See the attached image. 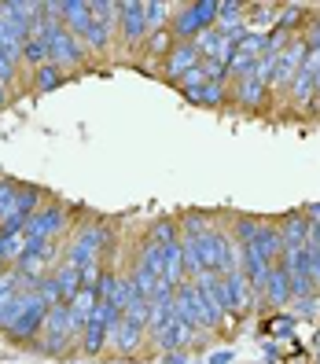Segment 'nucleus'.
<instances>
[{
  "label": "nucleus",
  "mask_w": 320,
  "mask_h": 364,
  "mask_svg": "<svg viewBox=\"0 0 320 364\" xmlns=\"http://www.w3.org/2000/svg\"><path fill=\"white\" fill-rule=\"evenodd\" d=\"M177 313H181L184 324H191L196 331H221L225 328V316L206 302V294L196 287V280L177 287Z\"/></svg>",
  "instance_id": "f257e3e1"
},
{
  "label": "nucleus",
  "mask_w": 320,
  "mask_h": 364,
  "mask_svg": "<svg viewBox=\"0 0 320 364\" xmlns=\"http://www.w3.org/2000/svg\"><path fill=\"white\" fill-rule=\"evenodd\" d=\"M37 353L45 357H63L74 350V335H70V313H67V302L59 306H48L45 313V324L37 331V342H33Z\"/></svg>",
  "instance_id": "f03ea898"
},
{
  "label": "nucleus",
  "mask_w": 320,
  "mask_h": 364,
  "mask_svg": "<svg viewBox=\"0 0 320 364\" xmlns=\"http://www.w3.org/2000/svg\"><path fill=\"white\" fill-rule=\"evenodd\" d=\"M218 23V0H199V4H174L169 33L174 41H196L203 30Z\"/></svg>",
  "instance_id": "7ed1b4c3"
},
{
  "label": "nucleus",
  "mask_w": 320,
  "mask_h": 364,
  "mask_svg": "<svg viewBox=\"0 0 320 364\" xmlns=\"http://www.w3.org/2000/svg\"><path fill=\"white\" fill-rule=\"evenodd\" d=\"M92 4V30L85 33V48L89 52H107L114 45V30H118V4L114 0H89Z\"/></svg>",
  "instance_id": "20e7f679"
},
{
  "label": "nucleus",
  "mask_w": 320,
  "mask_h": 364,
  "mask_svg": "<svg viewBox=\"0 0 320 364\" xmlns=\"http://www.w3.org/2000/svg\"><path fill=\"white\" fill-rule=\"evenodd\" d=\"M118 33H122V45L125 52H137L144 41H147V0H125L118 4Z\"/></svg>",
  "instance_id": "39448f33"
},
{
  "label": "nucleus",
  "mask_w": 320,
  "mask_h": 364,
  "mask_svg": "<svg viewBox=\"0 0 320 364\" xmlns=\"http://www.w3.org/2000/svg\"><path fill=\"white\" fill-rule=\"evenodd\" d=\"M63 225H67V210L63 206H52V203H45L33 218H30V225H26V243L30 247H41V243H52L55 235L63 232ZM26 247V250H30Z\"/></svg>",
  "instance_id": "423d86ee"
},
{
  "label": "nucleus",
  "mask_w": 320,
  "mask_h": 364,
  "mask_svg": "<svg viewBox=\"0 0 320 364\" xmlns=\"http://www.w3.org/2000/svg\"><path fill=\"white\" fill-rule=\"evenodd\" d=\"M221 302H225V313H228V316H243V313L254 309L258 294L250 291L243 269H236L232 276H221Z\"/></svg>",
  "instance_id": "0eeeda50"
},
{
  "label": "nucleus",
  "mask_w": 320,
  "mask_h": 364,
  "mask_svg": "<svg viewBox=\"0 0 320 364\" xmlns=\"http://www.w3.org/2000/svg\"><path fill=\"white\" fill-rule=\"evenodd\" d=\"M100 254H103V228L89 225V228L78 232V240L70 243V250H67V258H63V262H70V265H78L85 272V265L100 262Z\"/></svg>",
  "instance_id": "6e6552de"
},
{
  "label": "nucleus",
  "mask_w": 320,
  "mask_h": 364,
  "mask_svg": "<svg viewBox=\"0 0 320 364\" xmlns=\"http://www.w3.org/2000/svg\"><path fill=\"white\" fill-rule=\"evenodd\" d=\"M199 63H203V52H199L196 41H177L174 52L162 59V74H166L169 81H177V77H184L188 70H196Z\"/></svg>",
  "instance_id": "1a4fd4ad"
},
{
  "label": "nucleus",
  "mask_w": 320,
  "mask_h": 364,
  "mask_svg": "<svg viewBox=\"0 0 320 364\" xmlns=\"http://www.w3.org/2000/svg\"><path fill=\"white\" fill-rule=\"evenodd\" d=\"M232 100H236L243 111H262L269 103V81H262L258 74H247L243 81L232 85Z\"/></svg>",
  "instance_id": "9d476101"
},
{
  "label": "nucleus",
  "mask_w": 320,
  "mask_h": 364,
  "mask_svg": "<svg viewBox=\"0 0 320 364\" xmlns=\"http://www.w3.org/2000/svg\"><path fill=\"white\" fill-rule=\"evenodd\" d=\"M262 302L265 306H272V309H284V306H291L294 302V287H291V276H287V269L276 262L272 269H269V280H265V294H262Z\"/></svg>",
  "instance_id": "9b49d317"
},
{
  "label": "nucleus",
  "mask_w": 320,
  "mask_h": 364,
  "mask_svg": "<svg viewBox=\"0 0 320 364\" xmlns=\"http://www.w3.org/2000/svg\"><path fill=\"white\" fill-rule=\"evenodd\" d=\"M59 18L74 37L85 41V33L92 30V4L89 0H59Z\"/></svg>",
  "instance_id": "f8f14e48"
},
{
  "label": "nucleus",
  "mask_w": 320,
  "mask_h": 364,
  "mask_svg": "<svg viewBox=\"0 0 320 364\" xmlns=\"http://www.w3.org/2000/svg\"><path fill=\"white\" fill-rule=\"evenodd\" d=\"M144 338H147V324H137V320L122 316V328H118V346H114V353H118V357H133V353H140Z\"/></svg>",
  "instance_id": "ddd939ff"
},
{
  "label": "nucleus",
  "mask_w": 320,
  "mask_h": 364,
  "mask_svg": "<svg viewBox=\"0 0 320 364\" xmlns=\"http://www.w3.org/2000/svg\"><path fill=\"white\" fill-rule=\"evenodd\" d=\"M309 8L306 4H280V8H276V30H280V33H302L306 30V23H309Z\"/></svg>",
  "instance_id": "4468645a"
},
{
  "label": "nucleus",
  "mask_w": 320,
  "mask_h": 364,
  "mask_svg": "<svg viewBox=\"0 0 320 364\" xmlns=\"http://www.w3.org/2000/svg\"><path fill=\"white\" fill-rule=\"evenodd\" d=\"M52 280H55V287H59L63 302H70V298L81 291V269L70 265V262H59V265L52 269Z\"/></svg>",
  "instance_id": "2eb2a0df"
},
{
  "label": "nucleus",
  "mask_w": 320,
  "mask_h": 364,
  "mask_svg": "<svg viewBox=\"0 0 320 364\" xmlns=\"http://www.w3.org/2000/svg\"><path fill=\"white\" fill-rule=\"evenodd\" d=\"M228 96H232V85H228V81H210L206 89L196 92L188 103H196V107H213V111H218V107L228 103Z\"/></svg>",
  "instance_id": "dca6fc26"
},
{
  "label": "nucleus",
  "mask_w": 320,
  "mask_h": 364,
  "mask_svg": "<svg viewBox=\"0 0 320 364\" xmlns=\"http://www.w3.org/2000/svg\"><path fill=\"white\" fill-rule=\"evenodd\" d=\"M18 291H23V272H18L15 265L0 272V316L8 313V306L18 298Z\"/></svg>",
  "instance_id": "f3484780"
},
{
  "label": "nucleus",
  "mask_w": 320,
  "mask_h": 364,
  "mask_svg": "<svg viewBox=\"0 0 320 364\" xmlns=\"http://www.w3.org/2000/svg\"><path fill=\"white\" fill-rule=\"evenodd\" d=\"M67 81V70H59L55 63H45V67H37L33 70V92H48L55 89V85Z\"/></svg>",
  "instance_id": "a211bd4d"
},
{
  "label": "nucleus",
  "mask_w": 320,
  "mask_h": 364,
  "mask_svg": "<svg viewBox=\"0 0 320 364\" xmlns=\"http://www.w3.org/2000/svg\"><path fill=\"white\" fill-rule=\"evenodd\" d=\"M174 85H177V89L184 92V100H191V96H196V92H203L206 85H210V74H206V67H203V63H199L196 70H188V74H184V77H177Z\"/></svg>",
  "instance_id": "6ab92c4d"
},
{
  "label": "nucleus",
  "mask_w": 320,
  "mask_h": 364,
  "mask_svg": "<svg viewBox=\"0 0 320 364\" xmlns=\"http://www.w3.org/2000/svg\"><path fill=\"white\" fill-rule=\"evenodd\" d=\"M169 18H174V4H162V0H147V30H151V33L169 30Z\"/></svg>",
  "instance_id": "aec40b11"
},
{
  "label": "nucleus",
  "mask_w": 320,
  "mask_h": 364,
  "mask_svg": "<svg viewBox=\"0 0 320 364\" xmlns=\"http://www.w3.org/2000/svg\"><path fill=\"white\" fill-rule=\"evenodd\" d=\"M18 191H23V184H18V181H11V177H0V221H8L11 213H15Z\"/></svg>",
  "instance_id": "412c9836"
},
{
  "label": "nucleus",
  "mask_w": 320,
  "mask_h": 364,
  "mask_svg": "<svg viewBox=\"0 0 320 364\" xmlns=\"http://www.w3.org/2000/svg\"><path fill=\"white\" fill-rule=\"evenodd\" d=\"M174 45H177L174 33H169V30H159V33H147L144 52H147V55H155V59H166L169 52H174Z\"/></svg>",
  "instance_id": "4be33fe9"
},
{
  "label": "nucleus",
  "mask_w": 320,
  "mask_h": 364,
  "mask_svg": "<svg viewBox=\"0 0 320 364\" xmlns=\"http://www.w3.org/2000/svg\"><path fill=\"white\" fill-rule=\"evenodd\" d=\"M8 100H11V96H8V85L0 81V111H4V107H8Z\"/></svg>",
  "instance_id": "5701e85b"
},
{
  "label": "nucleus",
  "mask_w": 320,
  "mask_h": 364,
  "mask_svg": "<svg viewBox=\"0 0 320 364\" xmlns=\"http://www.w3.org/2000/svg\"><path fill=\"white\" fill-rule=\"evenodd\" d=\"M313 346H316V353H320V331L313 335Z\"/></svg>",
  "instance_id": "b1692460"
},
{
  "label": "nucleus",
  "mask_w": 320,
  "mask_h": 364,
  "mask_svg": "<svg viewBox=\"0 0 320 364\" xmlns=\"http://www.w3.org/2000/svg\"><path fill=\"white\" fill-rule=\"evenodd\" d=\"M4 269H11V265H4V258H0V272H4Z\"/></svg>",
  "instance_id": "393cba45"
}]
</instances>
